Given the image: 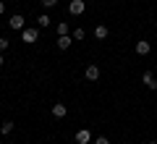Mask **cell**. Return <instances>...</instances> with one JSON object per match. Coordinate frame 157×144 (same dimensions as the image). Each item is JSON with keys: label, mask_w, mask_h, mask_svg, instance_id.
Returning <instances> with one entry per match:
<instances>
[{"label": "cell", "mask_w": 157, "mask_h": 144, "mask_svg": "<svg viewBox=\"0 0 157 144\" xmlns=\"http://www.w3.org/2000/svg\"><path fill=\"white\" fill-rule=\"evenodd\" d=\"M84 37H86L84 29H76V32H73V39H84Z\"/></svg>", "instance_id": "obj_16"}, {"label": "cell", "mask_w": 157, "mask_h": 144, "mask_svg": "<svg viewBox=\"0 0 157 144\" xmlns=\"http://www.w3.org/2000/svg\"><path fill=\"white\" fill-rule=\"evenodd\" d=\"M107 34H110V32H107L105 24H100V26L94 29V37H97V39H107Z\"/></svg>", "instance_id": "obj_10"}, {"label": "cell", "mask_w": 157, "mask_h": 144, "mask_svg": "<svg viewBox=\"0 0 157 144\" xmlns=\"http://www.w3.org/2000/svg\"><path fill=\"white\" fill-rule=\"evenodd\" d=\"M21 39L26 45H34L39 39V29H34V26H26V29H21Z\"/></svg>", "instance_id": "obj_1"}, {"label": "cell", "mask_w": 157, "mask_h": 144, "mask_svg": "<svg viewBox=\"0 0 157 144\" xmlns=\"http://www.w3.org/2000/svg\"><path fill=\"white\" fill-rule=\"evenodd\" d=\"M84 8H86L84 0H71V3H68V13H73V16H81Z\"/></svg>", "instance_id": "obj_2"}, {"label": "cell", "mask_w": 157, "mask_h": 144, "mask_svg": "<svg viewBox=\"0 0 157 144\" xmlns=\"http://www.w3.org/2000/svg\"><path fill=\"white\" fill-rule=\"evenodd\" d=\"M94 144H110V139H107V136H97Z\"/></svg>", "instance_id": "obj_17"}, {"label": "cell", "mask_w": 157, "mask_h": 144, "mask_svg": "<svg viewBox=\"0 0 157 144\" xmlns=\"http://www.w3.org/2000/svg\"><path fill=\"white\" fill-rule=\"evenodd\" d=\"M11 144H16V142H11Z\"/></svg>", "instance_id": "obj_21"}, {"label": "cell", "mask_w": 157, "mask_h": 144, "mask_svg": "<svg viewBox=\"0 0 157 144\" xmlns=\"http://www.w3.org/2000/svg\"><path fill=\"white\" fill-rule=\"evenodd\" d=\"M141 81H144V87L152 89V92L157 89V79H155V73H152V71H144V73H141Z\"/></svg>", "instance_id": "obj_4"}, {"label": "cell", "mask_w": 157, "mask_h": 144, "mask_svg": "<svg viewBox=\"0 0 157 144\" xmlns=\"http://www.w3.org/2000/svg\"><path fill=\"white\" fill-rule=\"evenodd\" d=\"M11 29H16V32H21V29H26V18L21 16V13H16V16H11Z\"/></svg>", "instance_id": "obj_5"}, {"label": "cell", "mask_w": 157, "mask_h": 144, "mask_svg": "<svg viewBox=\"0 0 157 144\" xmlns=\"http://www.w3.org/2000/svg\"><path fill=\"white\" fill-rule=\"evenodd\" d=\"M3 63H6V58H3V53H0V66H3Z\"/></svg>", "instance_id": "obj_19"}, {"label": "cell", "mask_w": 157, "mask_h": 144, "mask_svg": "<svg viewBox=\"0 0 157 144\" xmlns=\"http://www.w3.org/2000/svg\"><path fill=\"white\" fill-rule=\"evenodd\" d=\"M89 139H92L89 128H81V131H76V144H89Z\"/></svg>", "instance_id": "obj_8"}, {"label": "cell", "mask_w": 157, "mask_h": 144, "mask_svg": "<svg viewBox=\"0 0 157 144\" xmlns=\"http://www.w3.org/2000/svg\"><path fill=\"white\" fill-rule=\"evenodd\" d=\"M52 115H55V118H66V115H68V105L55 102V105H52Z\"/></svg>", "instance_id": "obj_6"}, {"label": "cell", "mask_w": 157, "mask_h": 144, "mask_svg": "<svg viewBox=\"0 0 157 144\" xmlns=\"http://www.w3.org/2000/svg\"><path fill=\"white\" fill-rule=\"evenodd\" d=\"M149 50H152V42H147V39H139L136 42V53L139 55H149Z\"/></svg>", "instance_id": "obj_7"}, {"label": "cell", "mask_w": 157, "mask_h": 144, "mask_svg": "<svg viewBox=\"0 0 157 144\" xmlns=\"http://www.w3.org/2000/svg\"><path fill=\"white\" fill-rule=\"evenodd\" d=\"M73 42V37H68V34H63V37H58V50H68Z\"/></svg>", "instance_id": "obj_9"}, {"label": "cell", "mask_w": 157, "mask_h": 144, "mask_svg": "<svg viewBox=\"0 0 157 144\" xmlns=\"http://www.w3.org/2000/svg\"><path fill=\"white\" fill-rule=\"evenodd\" d=\"M63 34H68V24H66V21L58 24V37H63Z\"/></svg>", "instance_id": "obj_13"}, {"label": "cell", "mask_w": 157, "mask_h": 144, "mask_svg": "<svg viewBox=\"0 0 157 144\" xmlns=\"http://www.w3.org/2000/svg\"><path fill=\"white\" fill-rule=\"evenodd\" d=\"M13 131V123L11 121H6V123H0V134H3V136H8V134Z\"/></svg>", "instance_id": "obj_12"}, {"label": "cell", "mask_w": 157, "mask_h": 144, "mask_svg": "<svg viewBox=\"0 0 157 144\" xmlns=\"http://www.w3.org/2000/svg\"><path fill=\"white\" fill-rule=\"evenodd\" d=\"M84 76H86V81H97V79H100V66L89 63V66L84 68Z\"/></svg>", "instance_id": "obj_3"}, {"label": "cell", "mask_w": 157, "mask_h": 144, "mask_svg": "<svg viewBox=\"0 0 157 144\" xmlns=\"http://www.w3.org/2000/svg\"><path fill=\"white\" fill-rule=\"evenodd\" d=\"M39 3H42L45 8H55L58 6V0H39Z\"/></svg>", "instance_id": "obj_14"}, {"label": "cell", "mask_w": 157, "mask_h": 144, "mask_svg": "<svg viewBox=\"0 0 157 144\" xmlns=\"http://www.w3.org/2000/svg\"><path fill=\"white\" fill-rule=\"evenodd\" d=\"M8 45H11V42H8L6 37H0V53H6V50H8Z\"/></svg>", "instance_id": "obj_15"}, {"label": "cell", "mask_w": 157, "mask_h": 144, "mask_svg": "<svg viewBox=\"0 0 157 144\" xmlns=\"http://www.w3.org/2000/svg\"><path fill=\"white\" fill-rule=\"evenodd\" d=\"M50 21H52V18L47 16V13H42V16H37V26H42V29H47V26H50Z\"/></svg>", "instance_id": "obj_11"}, {"label": "cell", "mask_w": 157, "mask_h": 144, "mask_svg": "<svg viewBox=\"0 0 157 144\" xmlns=\"http://www.w3.org/2000/svg\"><path fill=\"white\" fill-rule=\"evenodd\" d=\"M3 11H6V3H3V0H0V16H3Z\"/></svg>", "instance_id": "obj_18"}, {"label": "cell", "mask_w": 157, "mask_h": 144, "mask_svg": "<svg viewBox=\"0 0 157 144\" xmlns=\"http://www.w3.org/2000/svg\"><path fill=\"white\" fill-rule=\"evenodd\" d=\"M149 144H157V142H149Z\"/></svg>", "instance_id": "obj_20"}]
</instances>
